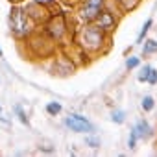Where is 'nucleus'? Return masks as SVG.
Here are the masks:
<instances>
[{
  "mask_svg": "<svg viewBox=\"0 0 157 157\" xmlns=\"http://www.w3.org/2000/svg\"><path fill=\"white\" fill-rule=\"evenodd\" d=\"M0 57H4V52H2V48H0Z\"/></svg>",
  "mask_w": 157,
  "mask_h": 157,
  "instance_id": "4be33fe9",
  "label": "nucleus"
},
{
  "mask_svg": "<svg viewBox=\"0 0 157 157\" xmlns=\"http://www.w3.org/2000/svg\"><path fill=\"white\" fill-rule=\"evenodd\" d=\"M137 140H139V135H137L135 128H131V131H129V139H128V146H129V150H135V148H137Z\"/></svg>",
  "mask_w": 157,
  "mask_h": 157,
  "instance_id": "a211bd4d",
  "label": "nucleus"
},
{
  "mask_svg": "<svg viewBox=\"0 0 157 157\" xmlns=\"http://www.w3.org/2000/svg\"><path fill=\"white\" fill-rule=\"evenodd\" d=\"M139 65H140V59L135 57V56H131V57L126 59V68H128V70H133V68H137Z\"/></svg>",
  "mask_w": 157,
  "mask_h": 157,
  "instance_id": "6ab92c4d",
  "label": "nucleus"
},
{
  "mask_svg": "<svg viewBox=\"0 0 157 157\" xmlns=\"http://www.w3.org/2000/svg\"><path fill=\"white\" fill-rule=\"evenodd\" d=\"M109 41V33L100 30L94 22H85V26L78 33V43H80L83 52L89 54H98L104 50V46Z\"/></svg>",
  "mask_w": 157,
  "mask_h": 157,
  "instance_id": "f257e3e1",
  "label": "nucleus"
},
{
  "mask_svg": "<svg viewBox=\"0 0 157 157\" xmlns=\"http://www.w3.org/2000/svg\"><path fill=\"white\" fill-rule=\"evenodd\" d=\"M100 30H104L105 33H113L115 30H117V24H118V19H117V15L113 13V11H109L107 8H104L100 13H98V17L93 21Z\"/></svg>",
  "mask_w": 157,
  "mask_h": 157,
  "instance_id": "0eeeda50",
  "label": "nucleus"
},
{
  "mask_svg": "<svg viewBox=\"0 0 157 157\" xmlns=\"http://www.w3.org/2000/svg\"><path fill=\"white\" fill-rule=\"evenodd\" d=\"M150 72H151V65H144V67L140 68L139 76H137V80H139L140 83H148V78H150Z\"/></svg>",
  "mask_w": 157,
  "mask_h": 157,
  "instance_id": "ddd939ff",
  "label": "nucleus"
},
{
  "mask_svg": "<svg viewBox=\"0 0 157 157\" xmlns=\"http://www.w3.org/2000/svg\"><path fill=\"white\" fill-rule=\"evenodd\" d=\"M22 8H24V11L28 13V17L33 21L35 26L44 24V22L52 17L44 2H37V0H33V2H30V4H26V6H22Z\"/></svg>",
  "mask_w": 157,
  "mask_h": 157,
  "instance_id": "39448f33",
  "label": "nucleus"
},
{
  "mask_svg": "<svg viewBox=\"0 0 157 157\" xmlns=\"http://www.w3.org/2000/svg\"><path fill=\"white\" fill-rule=\"evenodd\" d=\"M140 107L146 111V113H150L153 107H155V100H153V96H150V94H146L144 98H142V102H140Z\"/></svg>",
  "mask_w": 157,
  "mask_h": 157,
  "instance_id": "4468645a",
  "label": "nucleus"
},
{
  "mask_svg": "<svg viewBox=\"0 0 157 157\" xmlns=\"http://www.w3.org/2000/svg\"><path fill=\"white\" fill-rule=\"evenodd\" d=\"M85 144L89 146V148H100V139L98 137H94V135H91V133H87L85 135Z\"/></svg>",
  "mask_w": 157,
  "mask_h": 157,
  "instance_id": "dca6fc26",
  "label": "nucleus"
},
{
  "mask_svg": "<svg viewBox=\"0 0 157 157\" xmlns=\"http://www.w3.org/2000/svg\"><path fill=\"white\" fill-rule=\"evenodd\" d=\"M0 111H2V105H0Z\"/></svg>",
  "mask_w": 157,
  "mask_h": 157,
  "instance_id": "5701e85b",
  "label": "nucleus"
},
{
  "mask_svg": "<svg viewBox=\"0 0 157 157\" xmlns=\"http://www.w3.org/2000/svg\"><path fill=\"white\" fill-rule=\"evenodd\" d=\"M117 2H118V6H120L122 11H131V10H135L139 6L140 0H117Z\"/></svg>",
  "mask_w": 157,
  "mask_h": 157,
  "instance_id": "9b49d317",
  "label": "nucleus"
},
{
  "mask_svg": "<svg viewBox=\"0 0 157 157\" xmlns=\"http://www.w3.org/2000/svg\"><path fill=\"white\" fill-rule=\"evenodd\" d=\"M8 2H11V4H21V2H24V0H8Z\"/></svg>",
  "mask_w": 157,
  "mask_h": 157,
  "instance_id": "412c9836",
  "label": "nucleus"
},
{
  "mask_svg": "<svg viewBox=\"0 0 157 157\" xmlns=\"http://www.w3.org/2000/svg\"><path fill=\"white\" fill-rule=\"evenodd\" d=\"M148 83L150 85L157 83V68H153V67H151V72H150V78H148Z\"/></svg>",
  "mask_w": 157,
  "mask_h": 157,
  "instance_id": "aec40b11",
  "label": "nucleus"
},
{
  "mask_svg": "<svg viewBox=\"0 0 157 157\" xmlns=\"http://www.w3.org/2000/svg\"><path fill=\"white\" fill-rule=\"evenodd\" d=\"M151 24H153V19H148V21L142 24V28H140V32H139V35H137V44H140V43L144 41V37H146L148 30L151 28Z\"/></svg>",
  "mask_w": 157,
  "mask_h": 157,
  "instance_id": "f8f14e48",
  "label": "nucleus"
},
{
  "mask_svg": "<svg viewBox=\"0 0 157 157\" xmlns=\"http://www.w3.org/2000/svg\"><path fill=\"white\" fill-rule=\"evenodd\" d=\"M133 128H135V131H137V135H139V139H140V140H148V139H151V137L155 135L153 128H151V126L148 124V120H144V118H142V120H139Z\"/></svg>",
  "mask_w": 157,
  "mask_h": 157,
  "instance_id": "6e6552de",
  "label": "nucleus"
},
{
  "mask_svg": "<svg viewBox=\"0 0 157 157\" xmlns=\"http://www.w3.org/2000/svg\"><path fill=\"white\" fill-rule=\"evenodd\" d=\"M105 2L107 0H80V10H78L80 19L83 22H93L98 17V13L105 8Z\"/></svg>",
  "mask_w": 157,
  "mask_h": 157,
  "instance_id": "20e7f679",
  "label": "nucleus"
},
{
  "mask_svg": "<svg viewBox=\"0 0 157 157\" xmlns=\"http://www.w3.org/2000/svg\"><path fill=\"white\" fill-rule=\"evenodd\" d=\"M13 109H15V113H17V117H19V120H21V122H22L24 126H30V120H28V117H26V113H24V109H22V107H21L19 104H17V105H15Z\"/></svg>",
  "mask_w": 157,
  "mask_h": 157,
  "instance_id": "f3484780",
  "label": "nucleus"
},
{
  "mask_svg": "<svg viewBox=\"0 0 157 157\" xmlns=\"http://www.w3.org/2000/svg\"><path fill=\"white\" fill-rule=\"evenodd\" d=\"M150 54H157V41L155 39H146L144 41L142 56H150Z\"/></svg>",
  "mask_w": 157,
  "mask_h": 157,
  "instance_id": "1a4fd4ad",
  "label": "nucleus"
},
{
  "mask_svg": "<svg viewBox=\"0 0 157 157\" xmlns=\"http://www.w3.org/2000/svg\"><path fill=\"white\" fill-rule=\"evenodd\" d=\"M44 33H46L54 43L63 41V37L68 33V24H67V21H65V15H63V13L52 15V17L44 22Z\"/></svg>",
  "mask_w": 157,
  "mask_h": 157,
  "instance_id": "7ed1b4c3",
  "label": "nucleus"
},
{
  "mask_svg": "<svg viewBox=\"0 0 157 157\" xmlns=\"http://www.w3.org/2000/svg\"><path fill=\"white\" fill-rule=\"evenodd\" d=\"M44 109H46V113H48L50 117H57V115L63 111V105H61L59 102H48Z\"/></svg>",
  "mask_w": 157,
  "mask_h": 157,
  "instance_id": "9d476101",
  "label": "nucleus"
},
{
  "mask_svg": "<svg viewBox=\"0 0 157 157\" xmlns=\"http://www.w3.org/2000/svg\"><path fill=\"white\" fill-rule=\"evenodd\" d=\"M65 126L70 129V131H76V133H93L94 131V126L82 115L78 113H72L65 118Z\"/></svg>",
  "mask_w": 157,
  "mask_h": 157,
  "instance_id": "423d86ee",
  "label": "nucleus"
},
{
  "mask_svg": "<svg viewBox=\"0 0 157 157\" xmlns=\"http://www.w3.org/2000/svg\"><path fill=\"white\" fill-rule=\"evenodd\" d=\"M8 22H10V30H11L13 37L19 39V41L28 39L35 32L33 21L28 17V13L24 11V8L21 4H13V8L10 11V17H8Z\"/></svg>",
  "mask_w": 157,
  "mask_h": 157,
  "instance_id": "f03ea898",
  "label": "nucleus"
},
{
  "mask_svg": "<svg viewBox=\"0 0 157 157\" xmlns=\"http://www.w3.org/2000/svg\"><path fill=\"white\" fill-rule=\"evenodd\" d=\"M111 120H113L115 124H124V122H126V113H124L122 109H115V111L111 113Z\"/></svg>",
  "mask_w": 157,
  "mask_h": 157,
  "instance_id": "2eb2a0df",
  "label": "nucleus"
}]
</instances>
